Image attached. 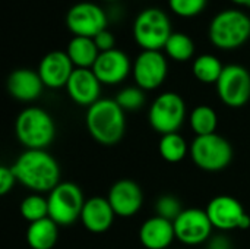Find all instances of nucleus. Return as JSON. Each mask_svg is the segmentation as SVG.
Wrapping results in <instances>:
<instances>
[{
	"label": "nucleus",
	"instance_id": "obj_1",
	"mask_svg": "<svg viewBox=\"0 0 250 249\" xmlns=\"http://www.w3.org/2000/svg\"><path fill=\"white\" fill-rule=\"evenodd\" d=\"M10 167L32 194H50L60 183V166L45 150H25Z\"/></svg>",
	"mask_w": 250,
	"mask_h": 249
},
{
	"label": "nucleus",
	"instance_id": "obj_2",
	"mask_svg": "<svg viewBox=\"0 0 250 249\" xmlns=\"http://www.w3.org/2000/svg\"><path fill=\"white\" fill-rule=\"evenodd\" d=\"M85 125L92 136L101 145L111 147L122 141L126 131V112L114 98H100L85 114Z\"/></svg>",
	"mask_w": 250,
	"mask_h": 249
},
{
	"label": "nucleus",
	"instance_id": "obj_3",
	"mask_svg": "<svg viewBox=\"0 0 250 249\" xmlns=\"http://www.w3.org/2000/svg\"><path fill=\"white\" fill-rule=\"evenodd\" d=\"M15 134L26 150H45L56 136V123L41 107L23 109L15 122Z\"/></svg>",
	"mask_w": 250,
	"mask_h": 249
},
{
	"label": "nucleus",
	"instance_id": "obj_4",
	"mask_svg": "<svg viewBox=\"0 0 250 249\" xmlns=\"http://www.w3.org/2000/svg\"><path fill=\"white\" fill-rule=\"evenodd\" d=\"M208 35L217 48H239L250 38L249 15L242 9L221 10L211 19Z\"/></svg>",
	"mask_w": 250,
	"mask_h": 249
},
{
	"label": "nucleus",
	"instance_id": "obj_5",
	"mask_svg": "<svg viewBox=\"0 0 250 249\" xmlns=\"http://www.w3.org/2000/svg\"><path fill=\"white\" fill-rule=\"evenodd\" d=\"M171 34V21L160 7H145L133 21V38L142 50L161 51Z\"/></svg>",
	"mask_w": 250,
	"mask_h": 249
},
{
	"label": "nucleus",
	"instance_id": "obj_6",
	"mask_svg": "<svg viewBox=\"0 0 250 249\" xmlns=\"http://www.w3.org/2000/svg\"><path fill=\"white\" fill-rule=\"evenodd\" d=\"M189 154L195 166L205 172L224 170L234 156L231 144L218 134L196 136L190 144Z\"/></svg>",
	"mask_w": 250,
	"mask_h": 249
},
{
	"label": "nucleus",
	"instance_id": "obj_7",
	"mask_svg": "<svg viewBox=\"0 0 250 249\" xmlns=\"http://www.w3.org/2000/svg\"><path fill=\"white\" fill-rule=\"evenodd\" d=\"M48 217L59 226H72L81 219L85 197L82 189L73 182H60L47 197Z\"/></svg>",
	"mask_w": 250,
	"mask_h": 249
},
{
	"label": "nucleus",
	"instance_id": "obj_8",
	"mask_svg": "<svg viewBox=\"0 0 250 249\" xmlns=\"http://www.w3.org/2000/svg\"><path fill=\"white\" fill-rule=\"evenodd\" d=\"M186 119V104L182 95L173 91L160 94L151 104L148 120L160 135L177 132Z\"/></svg>",
	"mask_w": 250,
	"mask_h": 249
},
{
	"label": "nucleus",
	"instance_id": "obj_9",
	"mask_svg": "<svg viewBox=\"0 0 250 249\" xmlns=\"http://www.w3.org/2000/svg\"><path fill=\"white\" fill-rule=\"evenodd\" d=\"M215 87L218 98L227 107H243L250 100V72L242 65H226Z\"/></svg>",
	"mask_w": 250,
	"mask_h": 249
},
{
	"label": "nucleus",
	"instance_id": "obj_10",
	"mask_svg": "<svg viewBox=\"0 0 250 249\" xmlns=\"http://www.w3.org/2000/svg\"><path fill=\"white\" fill-rule=\"evenodd\" d=\"M214 229L230 232V230H246L250 227V216L239 200L230 195H218L212 198L205 208Z\"/></svg>",
	"mask_w": 250,
	"mask_h": 249
},
{
	"label": "nucleus",
	"instance_id": "obj_11",
	"mask_svg": "<svg viewBox=\"0 0 250 249\" xmlns=\"http://www.w3.org/2000/svg\"><path fill=\"white\" fill-rule=\"evenodd\" d=\"M108 18L105 10L92 1H79L70 6L66 13V26L75 37L94 38L107 29Z\"/></svg>",
	"mask_w": 250,
	"mask_h": 249
},
{
	"label": "nucleus",
	"instance_id": "obj_12",
	"mask_svg": "<svg viewBox=\"0 0 250 249\" xmlns=\"http://www.w3.org/2000/svg\"><path fill=\"white\" fill-rule=\"evenodd\" d=\"M168 73L167 57L158 50H142L132 66V75L136 87L144 91L160 88Z\"/></svg>",
	"mask_w": 250,
	"mask_h": 249
},
{
	"label": "nucleus",
	"instance_id": "obj_13",
	"mask_svg": "<svg viewBox=\"0 0 250 249\" xmlns=\"http://www.w3.org/2000/svg\"><path fill=\"white\" fill-rule=\"evenodd\" d=\"M173 225L176 239L189 247L202 245L212 236L214 226L207 211L201 208H185Z\"/></svg>",
	"mask_w": 250,
	"mask_h": 249
},
{
	"label": "nucleus",
	"instance_id": "obj_14",
	"mask_svg": "<svg viewBox=\"0 0 250 249\" xmlns=\"http://www.w3.org/2000/svg\"><path fill=\"white\" fill-rule=\"evenodd\" d=\"M132 66L133 63L123 50L113 48L100 53L92 70L103 85H117L132 73Z\"/></svg>",
	"mask_w": 250,
	"mask_h": 249
},
{
	"label": "nucleus",
	"instance_id": "obj_15",
	"mask_svg": "<svg viewBox=\"0 0 250 249\" xmlns=\"http://www.w3.org/2000/svg\"><path fill=\"white\" fill-rule=\"evenodd\" d=\"M117 217H133L144 205V192L141 186L130 179L117 181L108 191L107 197Z\"/></svg>",
	"mask_w": 250,
	"mask_h": 249
},
{
	"label": "nucleus",
	"instance_id": "obj_16",
	"mask_svg": "<svg viewBox=\"0 0 250 249\" xmlns=\"http://www.w3.org/2000/svg\"><path fill=\"white\" fill-rule=\"evenodd\" d=\"M75 65L72 63L70 57L66 51L62 50H53L44 54V57L40 60L38 65V75L44 84V87L57 90V88H66L69 78L72 76L75 70Z\"/></svg>",
	"mask_w": 250,
	"mask_h": 249
},
{
	"label": "nucleus",
	"instance_id": "obj_17",
	"mask_svg": "<svg viewBox=\"0 0 250 249\" xmlns=\"http://www.w3.org/2000/svg\"><path fill=\"white\" fill-rule=\"evenodd\" d=\"M101 85L103 84L100 82L92 69L76 68L67 81L66 91L75 104L82 107H91L100 100Z\"/></svg>",
	"mask_w": 250,
	"mask_h": 249
},
{
	"label": "nucleus",
	"instance_id": "obj_18",
	"mask_svg": "<svg viewBox=\"0 0 250 249\" xmlns=\"http://www.w3.org/2000/svg\"><path fill=\"white\" fill-rule=\"evenodd\" d=\"M116 213L110 203L104 197H91L85 201L81 222L83 227L91 233H104L114 223Z\"/></svg>",
	"mask_w": 250,
	"mask_h": 249
},
{
	"label": "nucleus",
	"instance_id": "obj_19",
	"mask_svg": "<svg viewBox=\"0 0 250 249\" xmlns=\"http://www.w3.org/2000/svg\"><path fill=\"white\" fill-rule=\"evenodd\" d=\"M6 87L9 94L15 100L29 103L41 95L44 84L38 75V70L21 68V69H15L9 75Z\"/></svg>",
	"mask_w": 250,
	"mask_h": 249
},
{
	"label": "nucleus",
	"instance_id": "obj_20",
	"mask_svg": "<svg viewBox=\"0 0 250 249\" xmlns=\"http://www.w3.org/2000/svg\"><path fill=\"white\" fill-rule=\"evenodd\" d=\"M176 239L173 222L154 216L146 219L139 229V241L146 249H167Z\"/></svg>",
	"mask_w": 250,
	"mask_h": 249
},
{
	"label": "nucleus",
	"instance_id": "obj_21",
	"mask_svg": "<svg viewBox=\"0 0 250 249\" xmlns=\"http://www.w3.org/2000/svg\"><path fill=\"white\" fill-rule=\"evenodd\" d=\"M59 241V226L50 219L29 223L26 229V244L31 249H53Z\"/></svg>",
	"mask_w": 250,
	"mask_h": 249
},
{
	"label": "nucleus",
	"instance_id": "obj_22",
	"mask_svg": "<svg viewBox=\"0 0 250 249\" xmlns=\"http://www.w3.org/2000/svg\"><path fill=\"white\" fill-rule=\"evenodd\" d=\"M66 53L70 57L75 68H81V69H92L94 63L100 56V50L94 38L75 37V35L69 41Z\"/></svg>",
	"mask_w": 250,
	"mask_h": 249
},
{
	"label": "nucleus",
	"instance_id": "obj_23",
	"mask_svg": "<svg viewBox=\"0 0 250 249\" xmlns=\"http://www.w3.org/2000/svg\"><path fill=\"white\" fill-rule=\"evenodd\" d=\"M224 65L214 54H201L193 60L192 73L202 84H217L223 73Z\"/></svg>",
	"mask_w": 250,
	"mask_h": 249
},
{
	"label": "nucleus",
	"instance_id": "obj_24",
	"mask_svg": "<svg viewBox=\"0 0 250 249\" xmlns=\"http://www.w3.org/2000/svg\"><path fill=\"white\" fill-rule=\"evenodd\" d=\"M189 150L190 147H188L186 139L179 132L161 135L158 151H160L161 158L166 160L167 163H171V164L180 163L182 160H185Z\"/></svg>",
	"mask_w": 250,
	"mask_h": 249
},
{
	"label": "nucleus",
	"instance_id": "obj_25",
	"mask_svg": "<svg viewBox=\"0 0 250 249\" xmlns=\"http://www.w3.org/2000/svg\"><path fill=\"white\" fill-rule=\"evenodd\" d=\"M189 125L196 136L212 135L218 126V116L215 110L207 104L196 106L189 116Z\"/></svg>",
	"mask_w": 250,
	"mask_h": 249
},
{
	"label": "nucleus",
	"instance_id": "obj_26",
	"mask_svg": "<svg viewBox=\"0 0 250 249\" xmlns=\"http://www.w3.org/2000/svg\"><path fill=\"white\" fill-rule=\"evenodd\" d=\"M166 54L176 62H188L195 54V43L185 32H173L164 47Z\"/></svg>",
	"mask_w": 250,
	"mask_h": 249
},
{
	"label": "nucleus",
	"instance_id": "obj_27",
	"mask_svg": "<svg viewBox=\"0 0 250 249\" xmlns=\"http://www.w3.org/2000/svg\"><path fill=\"white\" fill-rule=\"evenodd\" d=\"M19 213L28 223L42 220L48 217V201L41 194H31L22 200Z\"/></svg>",
	"mask_w": 250,
	"mask_h": 249
},
{
	"label": "nucleus",
	"instance_id": "obj_28",
	"mask_svg": "<svg viewBox=\"0 0 250 249\" xmlns=\"http://www.w3.org/2000/svg\"><path fill=\"white\" fill-rule=\"evenodd\" d=\"M125 112H136L145 104V92L139 87H126L114 98Z\"/></svg>",
	"mask_w": 250,
	"mask_h": 249
},
{
	"label": "nucleus",
	"instance_id": "obj_29",
	"mask_svg": "<svg viewBox=\"0 0 250 249\" xmlns=\"http://www.w3.org/2000/svg\"><path fill=\"white\" fill-rule=\"evenodd\" d=\"M183 210L185 208H182V203L174 195H163L155 203V216H160L170 222H174Z\"/></svg>",
	"mask_w": 250,
	"mask_h": 249
},
{
	"label": "nucleus",
	"instance_id": "obj_30",
	"mask_svg": "<svg viewBox=\"0 0 250 249\" xmlns=\"http://www.w3.org/2000/svg\"><path fill=\"white\" fill-rule=\"evenodd\" d=\"M208 0H168V7L177 16L192 18L205 10Z\"/></svg>",
	"mask_w": 250,
	"mask_h": 249
},
{
	"label": "nucleus",
	"instance_id": "obj_31",
	"mask_svg": "<svg viewBox=\"0 0 250 249\" xmlns=\"http://www.w3.org/2000/svg\"><path fill=\"white\" fill-rule=\"evenodd\" d=\"M16 182H18V179H16L12 167L1 166L0 167V195L9 194L15 188Z\"/></svg>",
	"mask_w": 250,
	"mask_h": 249
},
{
	"label": "nucleus",
	"instance_id": "obj_32",
	"mask_svg": "<svg viewBox=\"0 0 250 249\" xmlns=\"http://www.w3.org/2000/svg\"><path fill=\"white\" fill-rule=\"evenodd\" d=\"M94 41H95V44H97L100 53H101V51H108V50L116 48V47H114L116 38H114L113 32H110L108 29H104V31H101L98 35H95V37H94Z\"/></svg>",
	"mask_w": 250,
	"mask_h": 249
},
{
	"label": "nucleus",
	"instance_id": "obj_33",
	"mask_svg": "<svg viewBox=\"0 0 250 249\" xmlns=\"http://www.w3.org/2000/svg\"><path fill=\"white\" fill-rule=\"evenodd\" d=\"M207 249H231V244L226 236L215 235L211 236L209 241L207 242Z\"/></svg>",
	"mask_w": 250,
	"mask_h": 249
},
{
	"label": "nucleus",
	"instance_id": "obj_34",
	"mask_svg": "<svg viewBox=\"0 0 250 249\" xmlns=\"http://www.w3.org/2000/svg\"><path fill=\"white\" fill-rule=\"evenodd\" d=\"M234 4L237 6H245V7H250V0H231Z\"/></svg>",
	"mask_w": 250,
	"mask_h": 249
},
{
	"label": "nucleus",
	"instance_id": "obj_35",
	"mask_svg": "<svg viewBox=\"0 0 250 249\" xmlns=\"http://www.w3.org/2000/svg\"><path fill=\"white\" fill-rule=\"evenodd\" d=\"M104 1H116V0H104Z\"/></svg>",
	"mask_w": 250,
	"mask_h": 249
}]
</instances>
